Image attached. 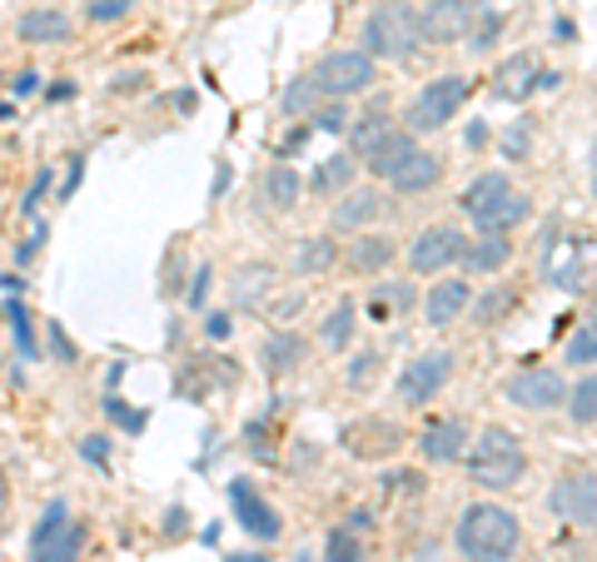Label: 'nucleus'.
<instances>
[{
    "label": "nucleus",
    "instance_id": "36",
    "mask_svg": "<svg viewBox=\"0 0 597 562\" xmlns=\"http://www.w3.org/2000/svg\"><path fill=\"white\" fill-rule=\"evenodd\" d=\"M568 364H597V328H578L568 338Z\"/></svg>",
    "mask_w": 597,
    "mask_h": 562
},
{
    "label": "nucleus",
    "instance_id": "44",
    "mask_svg": "<svg viewBox=\"0 0 597 562\" xmlns=\"http://www.w3.org/2000/svg\"><path fill=\"white\" fill-rule=\"evenodd\" d=\"M50 344H56V354H60V364H75V344L66 334H60V324H50Z\"/></svg>",
    "mask_w": 597,
    "mask_h": 562
},
{
    "label": "nucleus",
    "instance_id": "54",
    "mask_svg": "<svg viewBox=\"0 0 597 562\" xmlns=\"http://www.w3.org/2000/svg\"><path fill=\"white\" fill-rule=\"evenodd\" d=\"M298 562H309V553H298Z\"/></svg>",
    "mask_w": 597,
    "mask_h": 562
},
{
    "label": "nucleus",
    "instance_id": "40",
    "mask_svg": "<svg viewBox=\"0 0 597 562\" xmlns=\"http://www.w3.org/2000/svg\"><path fill=\"white\" fill-rule=\"evenodd\" d=\"M80 453L90 463H100V469H110V443L100 438V433H90V438H80Z\"/></svg>",
    "mask_w": 597,
    "mask_h": 562
},
{
    "label": "nucleus",
    "instance_id": "35",
    "mask_svg": "<svg viewBox=\"0 0 597 562\" xmlns=\"http://www.w3.org/2000/svg\"><path fill=\"white\" fill-rule=\"evenodd\" d=\"M314 105H319V90H314V80H294L290 85V90H284V110H290V115H304V110H314Z\"/></svg>",
    "mask_w": 597,
    "mask_h": 562
},
{
    "label": "nucleus",
    "instance_id": "31",
    "mask_svg": "<svg viewBox=\"0 0 597 562\" xmlns=\"http://www.w3.org/2000/svg\"><path fill=\"white\" fill-rule=\"evenodd\" d=\"M568 413H572V423H593L597 418V374H588L568 394Z\"/></svg>",
    "mask_w": 597,
    "mask_h": 562
},
{
    "label": "nucleus",
    "instance_id": "7",
    "mask_svg": "<svg viewBox=\"0 0 597 562\" xmlns=\"http://www.w3.org/2000/svg\"><path fill=\"white\" fill-rule=\"evenodd\" d=\"M448 378H453V354H448V348L413 358V364L399 374V403H409V408H423L429 398L443 394Z\"/></svg>",
    "mask_w": 597,
    "mask_h": 562
},
{
    "label": "nucleus",
    "instance_id": "52",
    "mask_svg": "<svg viewBox=\"0 0 597 562\" xmlns=\"http://www.w3.org/2000/svg\"><path fill=\"white\" fill-rule=\"evenodd\" d=\"M6 497H10V493H6V473H0V513H6Z\"/></svg>",
    "mask_w": 597,
    "mask_h": 562
},
{
    "label": "nucleus",
    "instance_id": "41",
    "mask_svg": "<svg viewBox=\"0 0 597 562\" xmlns=\"http://www.w3.org/2000/svg\"><path fill=\"white\" fill-rule=\"evenodd\" d=\"M373 368H379V354H359V358H354V368H349V384L364 388L369 378H373Z\"/></svg>",
    "mask_w": 597,
    "mask_h": 562
},
{
    "label": "nucleus",
    "instance_id": "8",
    "mask_svg": "<svg viewBox=\"0 0 597 562\" xmlns=\"http://www.w3.org/2000/svg\"><path fill=\"white\" fill-rule=\"evenodd\" d=\"M463 244L468 235H458V225H433L423 229L419 239L409 244V269L413 274H443L463 259Z\"/></svg>",
    "mask_w": 597,
    "mask_h": 562
},
{
    "label": "nucleus",
    "instance_id": "43",
    "mask_svg": "<svg viewBox=\"0 0 597 562\" xmlns=\"http://www.w3.org/2000/svg\"><path fill=\"white\" fill-rule=\"evenodd\" d=\"M36 85H40L36 70H20V76L10 80V90H16V100H26V95H36Z\"/></svg>",
    "mask_w": 597,
    "mask_h": 562
},
{
    "label": "nucleus",
    "instance_id": "24",
    "mask_svg": "<svg viewBox=\"0 0 597 562\" xmlns=\"http://www.w3.org/2000/svg\"><path fill=\"white\" fill-rule=\"evenodd\" d=\"M354 175H359V160H354V155H329V160L314 169V179H309V185H314V195H334V189H349V185H354Z\"/></svg>",
    "mask_w": 597,
    "mask_h": 562
},
{
    "label": "nucleus",
    "instance_id": "26",
    "mask_svg": "<svg viewBox=\"0 0 597 562\" xmlns=\"http://www.w3.org/2000/svg\"><path fill=\"white\" fill-rule=\"evenodd\" d=\"M294 364H304V338L270 334V344H264V368H270V374H290Z\"/></svg>",
    "mask_w": 597,
    "mask_h": 562
},
{
    "label": "nucleus",
    "instance_id": "49",
    "mask_svg": "<svg viewBox=\"0 0 597 562\" xmlns=\"http://www.w3.org/2000/svg\"><path fill=\"white\" fill-rule=\"evenodd\" d=\"M229 179H234V169H229V165H219V175H215V199L224 195V189H229Z\"/></svg>",
    "mask_w": 597,
    "mask_h": 562
},
{
    "label": "nucleus",
    "instance_id": "23",
    "mask_svg": "<svg viewBox=\"0 0 597 562\" xmlns=\"http://www.w3.org/2000/svg\"><path fill=\"white\" fill-rule=\"evenodd\" d=\"M508 189H513V185H508V175H503V169H488V175H478L473 185L463 189V199H458V205H463V215L473 219L478 209H488L498 195H508Z\"/></svg>",
    "mask_w": 597,
    "mask_h": 562
},
{
    "label": "nucleus",
    "instance_id": "29",
    "mask_svg": "<svg viewBox=\"0 0 597 562\" xmlns=\"http://www.w3.org/2000/svg\"><path fill=\"white\" fill-rule=\"evenodd\" d=\"M393 239H383V235H369V239H359L354 244V254H349V259H354V269L359 274H373V269H383V264H393Z\"/></svg>",
    "mask_w": 597,
    "mask_h": 562
},
{
    "label": "nucleus",
    "instance_id": "32",
    "mask_svg": "<svg viewBox=\"0 0 597 562\" xmlns=\"http://www.w3.org/2000/svg\"><path fill=\"white\" fill-rule=\"evenodd\" d=\"M6 319H10V328H16V344H20V358H40V348H36V328H30V309L26 304H10L6 309Z\"/></svg>",
    "mask_w": 597,
    "mask_h": 562
},
{
    "label": "nucleus",
    "instance_id": "48",
    "mask_svg": "<svg viewBox=\"0 0 597 562\" xmlns=\"http://www.w3.org/2000/svg\"><path fill=\"white\" fill-rule=\"evenodd\" d=\"M468 145H473V150H483V145H488V125L483 120L468 125Z\"/></svg>",
    "mask_w": 597,
    "mask_h": 562
},
{
    "label": "nucleus",
    "instance_id": "47",
    "mask_svg": "<svg viewBox=\"0 0 597 562\" xmlns=\"http://www.w3.org/2000/svg\"><path fill=\"white\" fill-rule=\"evenodd\" d=\"M229 328H234V324H229V314H209L205 334H209V338H229Z\"/></svg>",
    "mask_w": 597,
    "mask_h": 562
},
{
    "label": "nucleus",
    "instance_id": "5",
    "mask_svg": "<svg viewBox=\"0 0 597 562\" xmlns=\"http://www.w3.org/2000/svg\"><path fill=\"white\" fill-rule=\"evenodd\" d=\"M309 80H314L319 100H354V95H364L373 85V56H364V50H334V56H324L309 70Z\"/></svg>",
    "mask_w": 597,
    "mask_h": 562
},
{
    "label": "nucleus",
    "instance_id": "16",
    "mask_svg": "<svg viewBox=\"0 0 597 562\" xmlns=\"http://www.w3.org/2000/svg\"><path fill=\"white\" fill-rule=\"evenodd\" d=\"M528 219V195H518V189H508V195H498L488 209H478L473 225L483 229V235H513V229Z\"/></svg>",
    "mask_w": 597,
    "mask_h": 562
},
{
    "label": "nucleus",
    "instance_id": "4",
    "mask_svg": "<svg viewBox=\"0 0 597 562\" xmlns=\"http://www.w3.org/2000/svg\"><path fill=\"white\" fill-rule=\"evenodd\" d=\"M85 543H90V528L70 517L66 503H50L30 533V562H80Z\"/></svg>",
    "mask_w": 597,
    "mask_h": 562
},
{
    "label": "nucleus",
    "instance_id": "39",
    "mask_svg": "<svg viewBox=\"0 0 597 562\" xmlns=\"http://www.w3.org/2000/svg\"><path fill=\"white\" fill-rule=\"evenodd\" d=\"M105 413H110V418H115V423H125V428H130V433H140V428H145V413L125 408V403H120V398H115V394H110V398H105Z\"/></svg>",
    "mask_w": 597,
    "mask_h": 562
},
{
    "label": "nucleus",
    "instance_id": "6",
    "mask_svg": "<svg viewBox=\"0 0 597 562\" xmlns=\"http://www.w3.org/2000/svg\"><path fill=\"white\" fill-rule=\"evenodd\" d=\"M468 100V80L463 76H439V80H429L419 90V100L409 105V125L419 135H433V130H443L448 120L458 115V105Z\"/></svg>",
    "mask_w": 597,
    "mask_h": 562
},
{
    "label": "nucleus",
    "instance_id": "51",
    "mask_svg": "<svg viewBox=\"0 0 597 562\" xmlns=\"http://www.w3.org/2000/svg\"><path fill=\"white\" fill-rule=\"evenodd\" d=\"M588 169H593V195H597V145H593V160H588Z\"/></svg>",
    "mask_w": 597,
    "mask_h": 562
},
{
    "label": "nucleus",
    "instance_id": "42",
    "mask_svg": "<svg viewBox=\"0 0 597 562\" xmlns=\"http://www.w3.org/2000/svg\"><path fill=\"white\" fill-rule=\"evenodd\" d=\"M50 189V169H40L36 175V185H30V195H26V215H36V205H40V195Z\"/></svg>",
    "mask_w": 597,
    "mask_h": 562
},
{
    "label": "nucleus",
    "instance_id": "22",
    "mask_svg": "<svg viewBox=\"0 0 597 562\" xmlns=\"http://www.w3.org/2000/svg\"><path fill=\"white\" fill-rule=\"evenodd\" d=\"M389 135H393V120H389L383 110H369L359 125H349V145H354V160H369V155L379 150Z\"/></svg>",
    "mask_w": 597,
    "mask_h": 562
},
{
    "label": "nucleus",
    "instance_id": "45",
    "mask_svg": "<svg viewBox=\"0 0 597 562\" xmlns=\"http://www.w3.org/2000/svg\"><path fill=\"white\" fill-rule=\"evenodd\" d=\"M209 279H215L209 269H199V274H195V284H189V304H205V299H209Z\"/></svg>",
    "mask_w": 597,
    "mask_h": 562
},
{
    "label": "nucleus",
    "instance_id": "34",
    "mask_svg": "<svg viewBox=\"0 0 597 562\" xmlns=\"http://www.w3.org/2000/svg\"><path fill=\"white\" fill-rule=\"evenodd\" d=\"M349 120H354V115L344 110V100H324V105L314 110V125H319L324 135H344V130H349Z\"/></svg>",
    "mask_w": 597,
    "mask_h": 562
},
{
    "label": "nucleus",
    "instance_id": "1",
    "mask_svg": "<svg viewBox=\"0 0 597 562\" xmlns=\"http://www.w3.org/2000/svg\"><path fill=\"white\" fill-rule=\"evenodd\" d=\"M458 553L468 562H513L518 543H522V528L508 507L498 503H473L458 513V533H453Z\"/></svg>",
    "mask_w": 597,
    "mask_h": 562
},
{
    "label": "nucleus",
    "instance_id": "11",
    "mask_svg": "<svg viewBox=\"0 0 597 562\" xmlns=\"http://www.w3.org/2000/svg\"><path fill=\"white\" fill-rule=\"evenodd\" d=\"M552 513L572 528H593L597 523V473H568L552 487Z\"/></svg>",
    "mask_w": 597,
    "mask_h": 562
},
{
    "label": "nucleus",
    "instance_id": "14",
    "mask_svg": "<svg viewBox=\"0 0 597 562\" xmlns=\"http://www.w3.org/2000/svg\"><path fill=\"white\" fill-rule=\"evenodd\" d=\"M468 448V428L463 418H433L429 428L419 433V453L429 463H458V453Z\"/></svg>",
    "mask_w": 597,
    "mask_h": 562
},
{
    "label": "nucleus",
    "instance_id": "27",
    "mask_svg": "<svg viewBox=\"0 0 597 562\" xmlns=\"http://www.w3.org/2000/svg\"><path fill=\"white\" fill-rule=\"evenodd\" d=\"M264 195H270L274 209H294L298 195H304V179H298V169H290V165H274L270 179H264Z\"/></svg>",
    "mask_w": 597,
    "mask_h": 562
},
{
    "label": "nucleus",
    "instance_id": "37",
    "mask_svg": "<svg viewBox=\"0 0 597 562\" xmlns=\"http://www.w3.org/2000/svg\"><path fill=\"white\" fill-rule=\"evenodd\" d=\"M85 10H90V20H100V26H105V20H120V16H130V10H135V0H90V6H85Z\"/></svg>",
    "mask_w": 597,
    "mask_h": 562
},
{
    "label": "nucleus",
    "instance_id": "15",
    "mask_svg": "<svg viewBox=\"0 0 597 562\" xmlns=\"http://www.w3.org/2000/svg\"><path fill=\"white\" fill-rule=\"evenodd\" d=\"M532 90H538V60L532 56H508L503 66H498V76H493V95L498 100H508V105H522Z\"/></svg>",
    "mask_w": 597,
    "mask_h": 562
},
{
    "label": "nucleus",
    "instance_id": "25",
    "mask_svg": "<svg viewBox=\"0 0 597 562\" xmlns=\"http://www.w3.org/2000/svg\"><path fill=\"white\" fill-rule=\"evenodd\" d=\"M334 259H339V244L329 239V235H314V239L298 244V254H294V274H298V279H309V274H324Z\"/></svg>",
    "mask_w": 597,
    "mask_h": 562
},
{
    "label": "nucleus",
    "instance_id": "30",
    "mask_svg": "<svg viewBox=\"0 0 597 562\" xmlns=\"http://www.w3.org/2000/svg\"><path fill=\"white\" fill-rule=\"evenodd\" d=\"M498 36H503V16L498 10H478V26H468V50L473 56H488V50L498 46Z\"/></svg>",
    "mask_w": 597,
    "mask_h": 562
},
{
    "label": "nucleus",
    "instance_id": "21",
    "mask_svg": "<svg viewBox=\"0 0 597 562\" xmlns=\"http://www.w3.org/2000/svg\"><path fill=\"white\" fill-rule=\"evenodd\" d=\"M379 209H383V195H379V189H354V195L339 199L334 229H364V225H373V219H379Z\"/></svg>",
    "mask_w": 597,
    "mask_h": 562
},
{
    "label": "nucleus",
    "instance_id": "18",
    "mask_svg": "<svg viewBox=\"0 0 597 562\" xmlns=\"http://www.w3.org/2000/svg\"><path fill=\"white\" fill-rule=\"evenodd\" d=\"M16 36L26 46H60V40H70V20L60 10H26L16 20Z\"/></svg>",
    "mask_w": 597,
    "mask_h": 562
},
{
    "label": "nucleus",
    "instance_id": "50",
    "mask_svg": "<svg viewBox=\"0 0 597 562\" xmlns=\"http://www.w3.org/2000/svg\"><path fill=\"white\" fill-rule=\"evenodd\" d=\"M552 36H558V40H572V20H552Z\"/></svg>",
    "mask_w": 597,
    "mask_h": 562
},
{
    "label": "nucleus",
    "instance_id": "19",
    "mask_svg": "<svg viewBox=\"0 0 597 562\" xmlns=\"http://www.w3.org/2000/svg\"><path fill=\"white\" fill-rule=\"evenodd\" d=\"M513 259V239L508 235H483V239H473V244H463V269L468 274H498L503 264Z\"/></svg>",
    "mask_w": 597,
    "mask_h": 562
},
{
    "label": "nucleus",
    "instance_id": "33",
    "mask_svg": "<svg viewBox=\"0 0 597 562\" xmlns=\"http://www.w3.org/2000/svg\"><path fill=\"white\" fill-rule=\"evenodd\" d=\"M324 562H364V548H359V538L349 528H334L324 543Z\"/></svg>",
    "mask_w": 597,
    "mask_h": 562
},
{
    "label": "nucleus",
    "instance_id": "20",
    "mask_svg": "<svg viewBox=\"0 0 597 562\" xmlns=\"http://www.w3.org/2000/svg\"><path fill=\"white\" fill-rule=\"evenodd\" d=\"M413 150H419V140H413L409 130H393L389 140H383L364 165H369V175H373V179H393L403 165H409V155H413Z\"/></svg>",
    "mask_w": 597,
    "mask_h": 562
},
{
    "label": "nucleus",
    "instance_id": "17",
    "mask_svg": "<svg viewBox=\"0 0 597 562\" xmlns=\"http://www.w3.org/2000/svg\"><path fill=\"white\" fill-rule=\"evenodd\" d=\"M439 179H443V160H439V155H433V150H413L409 165H403L389 185L399 189V195H429Z\"/></svg>",
    "mask_w": 597,
    "mask_h": 562
},
{
    "label": "nucleus",
    "instance_id": "28",
    "mask_svg": "<svg viewBox=\"0 0 597 562\" xmlns=\"http://www.w3.org/2000/svg\"><path fill=\"white\" fill-rule=\"evenodd\" d=\"M354 319H359L354 299H339V309L324 319V348L329 354H344L349 348V338H354Z\"/></svg>",
    "mask_w": 597,
    "mask_h": 562
},
{
    "label": "nucleus",
    "instance_id": "13",
    "mask_svg": "<svg viewBox=\"0 0 597 562\" xmlns=\"http://www.w3.org/2000/svg\"><path fill=\"white\" fill-rule=\"evenodd\" d=\"M468 304H473V284H468V279H439L429 289V304H423V314H429L433 328H448V324L463 319Z\"/></svg>",
    "mask_w": 597,
    "mask_h": 562
},
{
    "label": "nucleus",
    "instance_id": "53",
    "mask_svg": "<svg viewBox=\"0 0 597 562\" xmlns=\"http://www.w3.org/2000/svg\"><path fill=\"white\" fill-rule=\"evenodd\" d=\"M229 562H270V558H229Z\"/></svg>",
    "mask_w": 597,
    "mask_h": 562
},
{
    "label": "nucleus",
    "instance_id": "10",
    "mask_svg": "<svg viewBox=\"0 0 597 562\" xmlns=\"http://www.w3.org/2000/svg\"><path fill=\"white\" fill-rule=\"evenodd\" d=\"M508 403H518L528 413H552L568 403V384L552 368H522V374L508 378Z\"/></svg>",
    "mask_w": 597,
    "mask_h": 562
},
{
    "label": "nucleus",
    "instance_id": "38",
    "mask_svg": "<svg viewBox=\"0 0 597 562\" xmlns=\"http://www.w3.org/2000/svg\"><path fill=\"white\" fill-rule=\"evenodd\" d=\"M503 155L508 160H528V120H518L513 130L503 135Z\"/></svg>",
    "mask_w": 597,
    "mask_h": 562
},
{
    "label": "nucleus",
    "instance_id": "9",
    "mask_svg": "<svg viewBox=\"0 0 597 562\" xmlns=\"http://www.w3.org/2000/svg\"><path fill=\"white\" fill-rule=\"evenodd\" d=\"M473 0H429V6L419 10V40H429V46H458V40L468 36V26H473Z\"/></svg>",
    "mask_w": 597,
    "mask_h": 562
},
{
    "label": "nucleus",
    "instance_id": "12",
    "mask_svg": "<svg viewBox=\"0 0 597 562\" xmlns=\"http://www.w3.org/2000/svg\"><path fill=\"white\" fill-rule=\"evenodd\" d=\"M229 503H234V517H239V528H244V533H254L260 543H274V538L284 533L280 513L264 503L260 487H254L249 479H234V483H229Z\"/></svg>",
    "mask_w": 597,
    "mask_h": 562
},
{
    "label": "nucleus",
    "instance_id": "3",
    "mask_svg": "<svg viewBox=\"0 0 597 562\" xmlns=\"http://www.w3.org/2000/svg\"><path fill=\"white\" fill-rule=\"evenodd\" d=\"M419 46V10L409 0H383L364 20V56L373 60H403Z\"/></svg>",
    "mask_w": 597,
    "mask_h": 562
},
{
    "label": "nucleus",
    "instance_id": "2",
    "mask_svg": "<svg viewBox=\"0 0 597 562\" xmlns=\"http://www.w3.org/2000/svg\"><path fill=\"white\" fill-rule=\"evenodd\" d=\"M522 473H528V453H522L518 433L508 428H483L473 438V448H468V479L478 487H493V493H503V487H518Z\"/></svg>",
    "mask_w": 597,
    "mask_h": 562
},
{
    "label": "nucleus",
    "instance_id": "46",
    "mask_svg": "<svg viewBox=\"0 0 597 562\" xmlns=\"http://www.w3.org/2000/svg\"><path fill=\"white\" fill-rule=\"evenodd\" d=\"M80 179H85V160H80V155H75V160H70V179H66V185H60V199H70L75 189H80Z\"/></svg>",
    "mask_w": 597,
    "mask_h": 562
}]
</instances>
